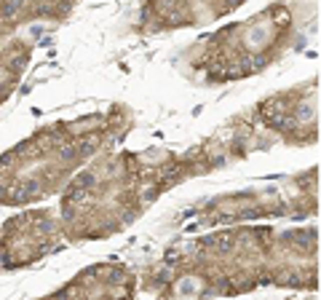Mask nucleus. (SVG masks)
Masks as SVG:
<instances>
[{"instance_id": "nucleus-2", "label": "nucleus", "mask_w": 321, "mask_h": 300, "mask_svg": "<svg viewBox=\"0 0 321 300\" xmlns=\"http://www.w3.org/2000/svg\"><path fill=\"white\" fill-rule=\"evenodd\" d=\"M265 38H268V27H265V25L254 27L252 33H249V43H252V49H260V46L265 43Z\"/></svg>"}, {"instance_id": "nucleus-1", "label": "nucleus", "mask_w": 321, "mask_h": 300, "mask_svg": "<svg viewBox=\"0 0 321 300\" xmlns=\"http://www.w3.org/2000/svg\"><path fill=\"white\" fill-rule=\"evenodd\" d=\"M177 292L182 297H193V295H198V292H201V281L193 279V276H185V279L177 284Z\"/></svg>"}]
</instances>
